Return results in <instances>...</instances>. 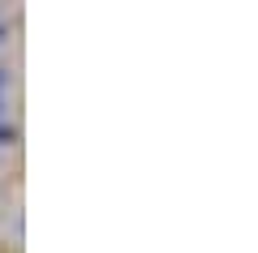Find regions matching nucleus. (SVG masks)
Listing matches in <instances>:
<instances>
[{"mask_svg": "<svg viewBox=\"0 0 258 253\" xmlns=\"http://www.w3.org/2000/svg\"><path fill=\"white\" fill-rule=\"evenodd\" d=\"M5 39H9V26H5V18H0V43H5Z\"/></svg>", "mask_w": 258, "mask_h": 253, "instance_id": "f03ea898", "label": "nucleus"}, {"mask_svg": "<svg viewBox=\"0 0 258 253\" xmlns=\"http://www.w3.org/2000/svg\"><path fill=\"white\" fill-rule=\"evenodd\" d=\"M9 91V69H0V95Z\"/></svg>", "mask_w": 258, "mask_h": 253, "instance_id": "f257e3e1", "label": "nucleus"}, {"mask_svg": "<svg viewBox=\"0 0 258 253\" xmlns=\"http://www.w3.org/2000/svg\"><path fill=\"white\" fill-rule=\"evenodd\" d=\"M0 116H5V95H0Z\"/></svg>", "mask_w": 258, "mask_h": 253, "instance_id": "7ed1b4c3", "label": "nucleus"}]
</instances>
